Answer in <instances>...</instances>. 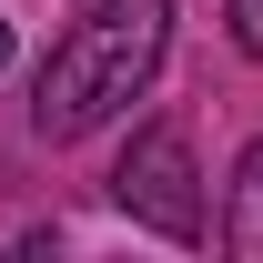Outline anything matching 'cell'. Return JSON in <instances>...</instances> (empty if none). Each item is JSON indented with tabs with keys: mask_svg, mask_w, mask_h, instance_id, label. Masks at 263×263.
Here are the masks:
<instances>
[{
	"mask_svg": "<svg viewBox=\"0 0 263 263\" xmlns=\"http://www.w3.org/2000/svg\"><path fill=\"white\" fill-rule=\"evenodd\" d=\"M162 51H172V0H91L51 41V61L31 81V132L41 142H81V132L122 122L152 91Z\"/></svg>",
	"mask_w": 263,
	"mask_h": 263,
	"instance_id": "obj_1",
	"label": "cell"
},
{
	"mask_svg": "<svg viewBox=\"0 0 263 263\" xmlns=\"http://www.w3.org/2000/svg\"><path fill=\"white\" fill-rule=\"evenodd\" d=\"M0 61H10V21H0Z\"/></svg>",
	"mask_w": 263,
	"mask_h": 263,
	"instance_id": "obj_5",
	"label": "cell"
},
{
	"mask_svg": "<svg viewBox=\"0 0 263 263\" xmlns=\"http://www.w3.org/2000/svg\"><path fill=\"white\" fill-rule=\"evenodd\" d=\"M223 10H233V41H243V51L263 61V0H223Z\"/></svg>",
	"mask_w": 263,
	"mask_h": 263,
	"instance_id": "obj_4",
	"label": "cell"
},
{
	"mask_svg": "<svg viewBox=\"0 0 263 263\" xmlns=\"http://www.w3.org/2000/svg\"><path fill=\"white\" fill-rule=\"evenodd\" d=\"M111 202L162 243H202V172H193V132L182 122H142L132 152L111 162Z\"/></svg>",
	"mask_w": 263,
	"mask_h": 263,
	"instance_id": "obj_2",
	"label": "cell"
},
{
	"mask_svg": "<svg viewBox=\"0 0 263 263\" xmlns=\"http://www.w3.org/2000/svg\"><path fill=\"white\" fill-rule=\"evenodd\" d=\"M223 253L263 263V142H243V162H233V193H223Z\"/></svg>",
	"mask_w": 263,
	"mask_h": 263,
	"instance_id": "obj_3",
	"label": "cell"
}]
</instances>
